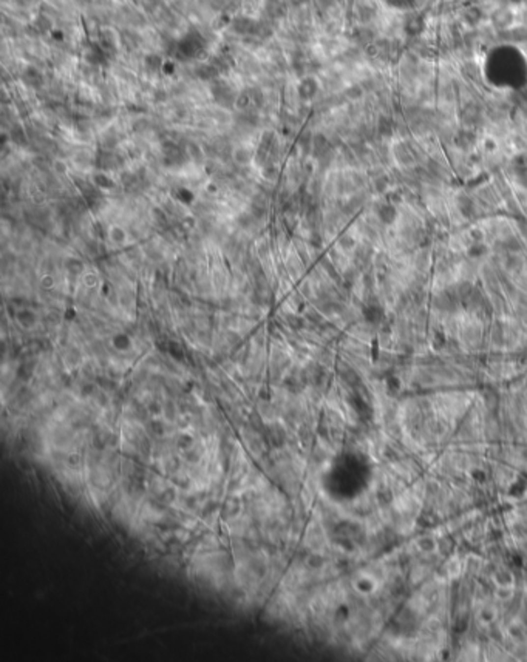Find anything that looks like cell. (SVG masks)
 Returning <instances> with one entry per match:
<instances>
[{
    "label": "cell",
    "instance_id": "obj_1",
    "mask_svg": "<svg viewBox=\"0 0 527 662\" xmlns=\"http://www.w3.org/2000/svg\"><path fill=\"white\" fill-rule=\"evenodd\" d=\"M206 50V42L201 37V34L198 31H189V33L180 40L178 44V54H181L184 59H192V57H198L199 53H203Z\"/></svg>",
    "mask_w": 527,
    "mask_h": 662
},
{
    "label": "cell",
    "instance_id": "obj_2",
    "mask_svg": "<svg viewBox=\"0 0 527 662\" xmlns=\"http://www.w3.org/2000/svg\"><path fill=\"white\" fill-rule=\"evenodd\" d=\"M230 26H232V29H234L237 34H241V36H254L257 22H255V20H252L250 17L240 16V17H235L234 20H232Z\"/></svg>",
    "mask_w": 527,
    "mask_h": 662
},
{
    "label": "cell",
    "instance_id": "obj_3",
    "mask_svg": "<svg viewBox=\"0 0 527 662\" xmlns=\"http://www.w3.org/2000/svg\"><path fill=\"white\" fill-rule=\"evenodd\" d=\"M377 216L384 224H391L394 222V219L397 218V210L393 204L389 202H384L377 207Z\"/></svg>",
    "mask_w": 527,
    "mask_h": 662
},
{
    "label": "cell",
    "instance_id": "obj_4",
    "mask_svg": "<svg viewBox=\"0 0 527 662\" xmlns=\"http://www.w3.org/2000/svg\"><path fill=\"white\" fill-rule=\"evenodd\" d=\"M458 209L461 210L462 215L469 219H472L476 215V204H475V201L469 196H461L458 199Z\"/></svg>",
    "mask_w": 527,
    "mask_h": 662
},
{
    "label": "cell",
    "instance_id": "obj_5",
    "mask_svg": "<svg viewBox=\"0 0 527 662\" xmlns=\"http://www.w3.org/2000/svg\"><path fill=\"white\" fill-rule=\"evenodd\" d=\"M493 582L497 586H515V576L509 570H497L493 574Z\"/></svg>",
    "mask_w": 527,
    "mask_h": 662
},
{
    "label": "cell",
    "instance_id": "obj_6",
    "mask_svg": "<svg viewBox=\"0 0 527 662\" xmlns=\"http://www.w3.org/2000/svg\"><path fill=\"white\" fill-rule=\"evenodd\" d=\"M438 545H439V543L435 540L433 536H420V537L416 540V547H417V550H419V551H422V553H425V554L435 553V551L438 550Z\"/></svg>",
    "mask_w": 527,
    "mask_h": 662
},
{
    "label": "cell",
    "instance_id": "obj_7",
    "mask_svg": "<svg viewBox=\"0 0 527 662\" xmlns=\"http://www.w3.org/2000/svg\"><path fill=\"white\" fill-rule=\"evenodd\" d=\"M218 74H220L218 68L215 65H212V63H204V65L196 68V76L203 80H215L218 78Z\"/></svg>",
    "mask_w": 527,
    "mask_h": 662
},
{
    "label": "cell",
    "instance_id": "obj_8",
    "mask_svg": "<svg viewBox=\"0 0 527 662\" xmlns=\"http://www.w3.org/2000/svg\"><path fill=\"white\" fill-rule=\"evenodd\" d=\"M315 91H317V82H315L312 78L305 79L300 83V87H299V94H300V98H303V99L312 98V96L315 94Z\"/></svg>",
    "mask_w": 527,
    "mask_h": 662
},
{
    "label": "cell",
    "instance_id": "obj_9",
    "mask_svg": "<svg viewBox=\"0 0 527 662\" xmlns=\"http://www.w3.org/2000/svg\"><path fill=\"white\" fill-rule=\"evenodd\" d=\"M24 80L29 87H40L42 85V74L37 68L34 67H28L24 71Z\"/></svg>",
    "mask_w": 527,
    "mask_h": 662
},
{
    "label": "cell",
    "instance_id": "obj_10",
    "mask_svg": "<svg viewBox=\"0 0 527 662\" xmlns=\"http://www.w3.org/2000/svg\"><path fill=\"white\" fill-rule=\"evenodd\" d=\"M415 265L419 272H425L430 265V253L427 250H420L416 256H415Z\"/></svg>",
    "mask_w": 527,
    "mask_h": 662
},
{
    "label": "cell",
    "instance_id": "obj_11",
    "mask_svg": "<svg viewBox=\"0 0 527 662\" xmlns=\"http://www.w3.org/2000/svg\"><path fill=\"white\" fill-rule=\"evenodd\" d=\"M51 20L45 16V14H40V16H37L36 17V20H34V28H36V31L37 33H47V31H50L51 29Z\"/></svg>",
    "mask_w": 527,
    "mask_h": 662
},
{
    "label": "cell",
    "instance_id": "obj_12",
    "mask_svg": "<svg viewBox=\"0 0 527 662\" xmlns=\"http://www.w3.org/2000/svg\"><path fill=\"white\" fill-rule=\"evenodd\" d=\"M507 633H509V636H510L512 639H515V640H521V639H524V636H526V630H524V627H523L520 622H513V624L509 625Z\"/></svg>",
    "mask_w": 527,
    "mask_h": 662
},
{
    "label": "cell",
    "instance_id": "obj_13",
    "mask_svg": "<svg viewBox=\"0 0 527 662\" xmlns=\"http://www.w3.org/2000/svg\"><path fill=\"white\" fill-rule=\"evenodd\" d=\"M495 617H497V611H495L492 607H484L479 611V621L486 625L492 624L495 621Z\"/></svg>",
    "mask_w": 527,
    "mask_h": 662
},
{
    "label": "cell",
    "instance_id": "obj_14",
    "mask_svg": "<svg viewBox=\"0 0 527 662\" xmlns=\"http://www.w3.org/2000/svg\"><path fill=\"white\" fill-rule=\"evenodd\" d=\"M513 593H515L513 586H497V590H495V596L501 601H510L513 597Z\"/></svg>",
    "mask_w": 527,
    "mask_h": 662
},
{
    "label": "cell",
    "instance_id": "obj_15",
    "mask_svg": "<svg viewBox=\"0 0 527 662\" xmlns=\"http://www.w3.org/2000/svg\"><path fill=\"white\" fill-rule=\"evenodd\" d=\"M145 65H147V68H150V70H160L164 63H163V59H161V56L160 54H149V56H145Z\"/></svg>",
    "mask_w": 527,
    "mask_h": 662
},
{
    "label": "cell",
    "instance_id": "obj_16",
    "mask_svg": "<svg viewBox=\"0 0 527 662\" xmlns=\"http://www.w3.org/2000/svg\"><path fill=\"white\" fill-rule=\"evenodd\" d=\"M250 101H252V94H250V91L248 93V91H245V93H241L238 98L235 99V105L238 106L240 110H246L248 108V105L250 104Z\"/></svg>",
    "mask_w": 527,
    "mask_h": 662
},
{
    "label": "cell",
    "instance_id": "obj_17",
    "mask_svg": "<svg viewBox=\"0 0 527 662\" xmlns=\"http://www.w3.org/2000/svg\"><path fill=\"white\" fill-rule=\"evenodd\" d=\"M94 184H96L99 188H111L113 187V181L109 176H105L102 173H98V175H94Z\"/></svg>",
    "mask_w": 527,
    "mask_h": 662
},
{
    "label": "cell",
    "instance_id": "obj_18",
    "mask_svg": "<svg viewBox=\"0 0 527 662\" xmlns=\"http://www.w3.org/2000/svg\"><path fill=\"white\" fill-rule=\"evenodd\" d=\"M11 139H13V142L19 144V145L25 144V133L22 132V128L16 127L14 130H11Z\"/></svg>",
    "mask_w": 527,
    "mask_h": 662
},
{
    "label": "cell",
    "instance_id": "obj_19",
    "mask_svg": "<svg viewBox=\"0 0 527 662\" xmlns=\"http://www.w3.org/2000/svg\"><path fill=\"white\" fill-rule=\"evenodd\" d=\"M67 267H68V270L70 272H75V273H79V272H82V267H83V264L79 261V260H70L68 263H67Z\"/></svg>",
    "mask_w": 527,
    "mask_h": 662
},
{
    "label": "cell",
    "instance_id": "obj_20",
    "mask_svg": "<svg viewBox=\"0 0 527 662\" xmlns=\"http://www.w3.org/2000/svg\"><path fill=\"white\" fill-rule=\"evenodd\" d=\"M110 237H111V239L114 241V242H122L124 241V238H125V235H124V230H121V229H113L111 232H110Z\"/></svg>",
    "mask_w": 527,
    "mask_h": 662
},
{
    "label": "cell",
    "instance_id": "obj_21",
    "mask_svg": "<svg viewBox=\"0 0 527 662\" xmlns=\"http://www.w3.org/2000/svg\"><path fill=\"white\" fill-rule=\"evenodd\" d=\"M235 159H237L238 162L245 164V162L249 161V153H248L246 150H238V152L235 153Z\"/></svg>",
    "mask_w": 527,
    "mask_h": 662
},
{
    "label": "cell",
    "instance_id": "obj_22",
    "mask_svg": "<svg viewBox=\"0 0 527 662\" xmlns=\"http://www.w3.org/2000/svg\"><path fill=\"white\" fill-rule=\"evenodd\" d=\"M340 244H342V247L350 249V247H353V245H354V239H353L351 237H343L342 241H340Z\"/></svg>",
    "mask_w": 527,
    "mask_h": 662
},
{
    "label": "cell",
    "instance_id": "obj_23",
    "mask_svg": "<svg viewBox=\"0 0 527 662\" xmlns=\"http://www.w3.org/2000/svg\"><path fill=\"white\" fill-rule=\"evenodd\" d=\"M42 284L47 286V287H48V286H53V278H51V276H45L44 281H42Z\"/></svg>",
    "mask_w": 527,
    "mask_h": 662
}]
</instances>
